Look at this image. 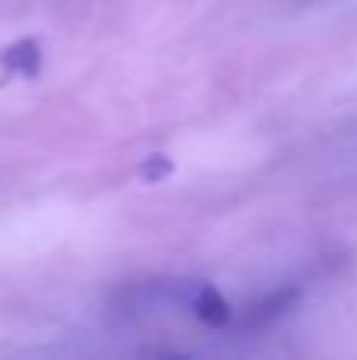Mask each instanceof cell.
Listing matches in <instances>:
<instances>
[{
    "label": "cell",
    "mask_w": 357,
    "mask_h": 360,
    "mask_svg": "<svg viewBox=\"0 0 357 360\" xmlns=\"http://www.w3.org/2000/svg\"><path fill=\"white\" fill-rule=\"evenodd\" d=\"M297 300H301V291H297V288H278V291H269L266 297H259L257 304H250V310H247L244 319H240V329L244 332L266 329V326H272L275 319L288 316V313L297 307Z\"/></svg>",
    "instance_id": "obj_1"
},
{
    "label": "cell",
    "mask_w": 357,
    "mask_h": 360,
    "mask_svg": "<svg viewBox=\"0 0 357 360\" xmlns=\"http://www.w3.org/2000/svg\"><path fill=\"white\" fill-rule=\"evenodd\" d=\"M187 307L193 310V316L200 319L202 326L221 329V326L231 323V307H228V300L221 297L212 285H206V281L187 288Z\"/></svg>",
    "instance_id": "obj_2"
}]
</instances>
